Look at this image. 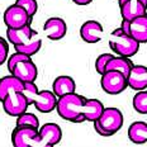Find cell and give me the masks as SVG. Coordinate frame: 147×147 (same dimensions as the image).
Wrapping results in <instances>:
<instances>
[{"label": "cell", "instance_id": "cell-1", "mask_svg": "<svg viewBox=\"0 0 147 147\" xmlns=\"http://www.w3.org/2000/svg\"><path fill=\"white\" fill-rule=\"evenodd\" d=\"M86 100L88 98H85L81 94H78L76 91L62 95L57 99V113L65 121L72 122V123H82L85 122L82 109H84Z\"/></svg>", "mask_w": 147, "mask_h": 147}, {"label": "cell", "instance_id": "cell-2", "mask_svg": "<svg viewBox=\"0 0 147 147\" xmlns=\"http://www.w3.org/2000/svg\"><path fill=\"white\" fill-rule=\"evenodd\" d=\"M140 45L131 34H127L121 27L115 28L109 36V46L118 56L132 57L140 51Z\"/></svg>", "mask_w": 147, "mask_h": 147}, {"label": "cell", "instance_id": "cell-3", "mask_svg": "<svg viewBox=\"0 0 147 147\" xmlns=\"http://www.w3.org/2000/svg\"><path fill=\"white\" fill-rule=\"evenodd\" d=\"M100 76H102V79H100L102 89L109 95H118V94L123 93L128 86L127 76H124L119 71L107 70Z\"/></svg>", "mask_w": 147, "mask_h": 147}, {"label": "cell", "instance_id": "cell-4", "mask_svg": "<svg viewBox=\"0 0 147 147\" xmlns=\"http://www.w3.org/2000/svg\"><path fill=\"white\" fill-rule=\"evenodd\" d=\"M96 121L99 122V124L102 125L103 129L109 133V136H113L123 127L124 119L122 112L118 108L108 107V108H104L102 115Z\"/></svg>", "mask_w": 147, "mask_h": 147}, {"label": "cell", "instance_id": "cell-5", "mask_svg": "<svg viewBox=\"0 0 147 147\" xmlns=\"http://www.w3.org/2000/svg\"><path fill=\"white\" fill-rule=\"evenodd\" d=\"M3 109L10 117H18L19 114L27 112L29 107L26 96L20 90H11L7 94V96L3 99Z\"/></svg>", "mask_w": 147, "mask_h": 147}, {"label": "cell", "instance_id": "cell-6", "mask_svg": "<svg viewBox=\"0 0 147 147\" xmlns=\"http://www.w3.org/2000/svg\"><path fill=\"white\" fill-rule=\"evenodd\" d=\"M62 138V129L56 123H46L38 129L36 147H51L60 143Z\"/></svg>", "mask_w": 147, "mask_h": 147}, {"label": "cell", "instance_id": "cell-7", "mask_svg": "<svg viewBox=\"0 0 147 147\" xmlns=\"http://www.w3.org/2000/svg\"><path fill=\"white\" fill-rule=\"evenodd\" d=\"M32 17L27 13V10L18 4H13L8 7L4 11V23L7 28H22L30 24Z\"/></svg>", "mask_w": 147, "mask_h": 147}, {"label": "cell", "instance_id": "cell-8", "mask_svg": "<svg viewBox=\"0 0 147 147\" xmlns=\"http://www.w3.org/2000/svg\"><path fill=\"white\" fill-rule=\"evenodd\" d=\"M38 129L29 125H17L11 133V143L15 147H36Z\"/></svg>", "mask_w": 147, "mask_h": 147}, {"label": "cell", "instance_id": "cell-9", "mask_svg": "<svg viewBox=\"0 0 147 147\" xmlns=\"http://www.w3.org/2000/svg\"><path fill=\"white\" fill-rule=\"evenodd\" d=\"M11 75L18 78L23 82L26 81H36L37 76H38V69H37L36 63L32 61V59L22 60L19 62L15 63L13 70L10 71Z\"/></svg>", "mask_w": 147, "mask_h": 147}, {"label": "cell", "instance_id": "cell-10", "mask_svg": "<svg viewBox=\"0 0 147 147\" xmlns=\"http://www.w3.org/2000/svg\"><path fill=\"white\" fill-rule=\"evenodd\" d=\"M43 32L46 33L47 38L51 39V41L62 39L67 33L66 22L62 18H59V17L48 18L43 24Z\"/></svg>", "mask_w": 147, "mask_h": 147}, {"label": "cell", "instance_id": "cell-11", "mask_svg": "<svg viewBox=\"0 0 147 147\" xmlns=\"http://www.w3.org/2000/svg\"><path fill=\"white\" fill-rule=\"evenodd\" d=\"M104 28L98 20H86L80 28V37L86 43H98L103 38Z\"/></svg>", "mask_w": 147, "mask_h": 147}, {"label": "cell", "instance_id": "cell-12", "mask_svg": "<svg viewBox=\"0 0 147 147\" xmlns=\"http://www.w3.org/2000/svg\"><path fill=\"white\" fill-rule=\"evenodd\" d=\"M37 34L38 33L30 27V24H27L22 28H7V39L13 46L27 43Z\"/></svg>", "mask_w": 147, "mask_h": 147}, {"label": "cell", "instance_id": "cell-13", "mask_svg": "<svg viewBox=\"0 0 147 147\" xmlns=\"http://www.w3.org/2000/svg\"><path fill=\"white\" fill-rule=\"evenodd\" d=\"M119 9H121V15L123 19L133 20L146 14L147 5L141 0H127L119 4Z\"/></svg>", "mask_w": 147, "mask_h": 147}, {"label": "cell", "instance_id": "cell-14", "mask_svg": "<svg viewBox=\"0 0 147 147\" xmlns=\"http://www.w3.org/2000/svg\"><path fill=\"white\" fill-rule=\"evenodd\" d=\"M128 86L133 90H145L147 89V67L142 65H133L127 76Z\"/></svg>", "mask_w": 147, "mask_h": 147}, {"label": "cell", "instance_id": "cell-15", "mask_svg": "<svg viewBox=\"0 0 147 147\" xmlns=\"http://www.w3.org/2000/svg\"><path fill=\"white\" fill-rule=\"evenodd\" d=\"M57 99L56 94L50 90H41L38 91L36 99H34V108L41 113H51L52 110L56 109L57 105Z\"/></svg>", "mask_w": 147, "mask_h": 147}, {"label": "cell", "instance_id": "cell-16", "mask_svg": "<svg viewBox=\"0 0 147 147\" xmlns=\"http://www.w3.org/2000/svg\"><path fill=\"white\" fill-rule=\"evenodd\" d=\"M75 90H76L75 80L71 76H67V75L57 76L53 80V84H52V91L56 94L57 98L70 93H75Z\"/></svg>", "mask_w": 147, "mask_h": 147}, {"label": "cell", "instance_id": "cell-17", "mask_svg": "<svg viewBox=\"0 0 147 147\" xmlns=\"http://www.w3.org/2000/svg\"><path fill=\"white\" fill-rule=\"evenodd\" d=\"M129 34L138 43H147V15H142L131 20Z\"/></svg>", "mask_w": 147, "mask_h": 147}, {"label": "cell", "instance_id": "cell-18", "mask_svg": "<svg viewBox=\"0 0 147 147\" xmlns=\"http://www.w3.org/2000/svg\"><path fill=\"white\" fill-rule=\"evenodd\" d=\"M128 138L136 145L147 143V123L142 121L133 122L128 128Z\"/></svg>", "mask_w": 147, "mask_h": 147}, {"label": "cell", "instance_id": "cell-19", "mask_svg": "<svg viewBox=\"0 0 147 147\" xmlns=\"http://www.w3.org/2000/svg\"><path fill=\"white\" fill-rule=\"evenodd\" d=\"M105 107L103 105V103L98 99H88L86 103L82 109V114L85 117V121L88 122H94L102 115L103 110Z\"/></svg>", "mask_w": 147, "mask_h": 147}, {"label": "cell", "instance_id": "cell-20", "mask_svg": "<svg viewBox=\"0 0 147 147\" xmlns=\"http://www.w3.org/2000/svg\"><path fill=\"white\" fill-rule=\"evenodd\" d=\"M24 86V82L19 80L18 78H15L14 75H8L0 79V102H3L7 94L11 90H20Z\"/></svg>", "mask_w": 147, "mask_h": 147}, {"label": "cell", "instance_id": "cell-21", "mask_svg": "<svg viewBox=\"0 0 147 147\" xmlns=\"http://www.w3.org/2000/svg\"><path fill=\"white\" fill-rule=\"evenodd\" d=\"M133 66V62L129 60V57L124 56H113L109 60L108 65H107V70H114V71L122 72L124 76L129 75V71ZM105 70V71H107Z\"/></svg>", "mask_w": 147, "mask_h": 147}, {"label": "cell", "instance_id": "cell-22", "mask_svg": "<svg viewBox=\"0 0 147 147\" xmlns=\"http://www.w3.org/2000/svg\"><path fill=\"white\" fill-rule=\"evenodd\" d=\"M41 47H42V39L38 34L34 36L29 42H27V43L14 46L17 52H22V53L29 55V56H34L37 52L41 50Z\"/></svg>", "mask_w": 147, "mask_h": 147}, {"label": "cell", "instance_id": "cell-23", "mask_svg": "<svg viewBox=\"0 0 147 147\" xmlns=\"http://www.w3.org/2000/svg\"><path fill=\"white\" fill-rule=\"evenodd\" d=\"M133 109L140 114H147V90H140L133 96Z\"/></svg>", "mask_w": 147, "mask_h": 147}, {"label": "cell", "instance_id": "cell-24", "mask_svg": "<svg viewBox=\"0 0 147 147\" xmlns=\"http://www.w3.org/2000/svg\"><path fill=\"white\" fill-rule=\"evenodd\" d=\"M15 125H29V127H34L37 129H39V119L33 113L24 112L17 117Z\"/></svg>", "mask_w": 147, "mask_h": 147}, {"label": "cell", "instance_id": "cell-25", "mask_svg": "<svg viewBox=\"0 0 147 147\" xmlns=\"http://www.w3.org/2000/svg\"><path fill=\"white\" fill-rule=\"evenodd\" d=\"M38 86L36 85L34 81H26L24 82V86L22 89V93L23 95L26 96L27 102H28L29 105H33V103H34V99L37 96V94H38Z\"/></svg>", "mask_w": 147, "mask_h": 147}, {"label": "cell", "instance_id": "cell-26", "mask_svg": "<svg viewBox=\"0 0 147 147\" xmlns=\"http://www.w3.org/2000/svg\"><path fill=\"white\" fill-rule=\"evenodd\" d=\"M113 57V55L110 53H102L100 56H98V59L95 61V70L99 75H103L107 70V65H108L109 60Z\"/></svg>", "mask_w": 147, "mask_h": 147}, {"label": "cell", "instance_id": "cell-27", "mask_svg": "<svg viewBox=\"0 0 147 147\" xmlns=\"http://www.w3.org/2000/svg\"><path fill=\"white\" fill-rule=\"evenodd\" d=\"M15 4L20 5L27 10V13L29 14V17L33 18V15H36L37 10H38V3L37 0H17Z\"/></svg>", "mask_w": 147, "mask_h": 147}, {"label": "cell", "instance_id": "cell-28", "mask_svg": "<svg viewBox=\"0 0 147 147\" xmlns=\"http://www.w3.org/2000/svg\"><path fill=\"white\" fill-rule=\"evenodd\" d=\"M30 57L32 56H29V55H26V53H22V52L15 51V53L10 55V56L8 57V60H7V67H8L9 72L13 70V67L15 66V63L17 62H19V61H22V60H28V59H30Z\"/></svg>", "mask_w": 147, "mask_h": 147}, {"label": "cell", "instance_id": "cell-29", "mask_svg": "<svg viewBox=\"0 0 147 147\" xmlns=\"http://www.w3.org/2000/svg\"><path fill=\"white\" fill-rule=\"evenodd\" d=\"M8 53H9V46H8L7 39L0 37V66L7 62Z\"/></svg>", "mask_w": 147, "mask_h": 147}, {"label": "cell", "instance_id": "cell-30", "mask_svg": "<svg viewBox=\"0 0 147 147\" xmlns=\"http://www.w3.org/2000/svg\"><path fill=\"white\" fill-rule=\"evenodd\" d=\"M93 123H94V129H95V132L99 134V136H102V137H109V133L105 132V131L103 129L102 125L99 124V122H98V121H94Z\"/></svg>", "mask_w": 147, "mask_h": 147}, {"label": "cell", "instance_id": "cell-31", "mask_svg": "<svg viewBox=\"0 0 147 147\" xmlns=\"http://www.w3.org/2000/svg\"><path fill=\"white\" fill-rule=\"evenodd\" d=\"M129 27H131V20H127V19H123L122 20V24H121V28L124 33L129 34Z\"/></svg>", "mask_w": 147, "mask_h": 147}, {"label": "cell", "instance_id": "cell-32", "mask_svg": "<svg viewBox=\"0 0 147 147\" xmlns=\"http://www.w3.org/2000/svg\"><path fill=\"white\" fill-rule=\"evenodd\" d=\"M72 1L78 5H88V4H90L93 0H72Z\"/></svg>", "mask_w": 147, "mask_h": 147}, {"label": "cell", "instance_id": "cell-33", "mask_svg": "<svg viewBox=\"0 0 147 147\" xmlns=\"http://www.w3.org/2000/svg\"><path fill=\"white\" fill-rule=\"evenodd\" d=\"M124 1H127V0H118V4H122V3H124ZM141 1H143L147 5V0H141Z\"/></svg>", "mask_w": 147, "mask_h": 147}, {"label": "cell", "instance_id": "cell-34", "mask_svg": "<svg viewBox=\"0 0 147 147\" xmlns=\"http://www.w3.org/2000/svg\"><path fill=\"white\" fill-rule=\"evenodd\" d=\"M146 15H147V11H146Z\"/></svg>", "mask_w": 147, "mask_h": 147}]
</instances>
